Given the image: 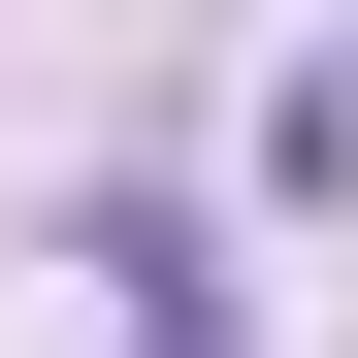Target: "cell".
<instances>
[{
  "mask_svg": "<svg viewBox=\"0 0 358 358\" xmlns=\"http://www.w3.org/2000/svg\"><path fill=\"white\" fill-rule=\"evenodd\" d=\"M98 293H131V358H228V261H196L163 196H98Z\"/></svg>",
  "mask_w": 358,
  "mask_h": 358,
  "instance_id": "1",
  "label": "cell"
},
{
  "mask_svg": "<svg viewBox=\"0 0 358 358\" xmlns=\"http://www.w3.org/2000/svg\"><path fill=\"white\" fill-rule=\"evenodd\" d=\"M261 163H293V196H358V66H293V98H261Z\"/></svg>",
  "mask_w": 358,
  "mask_h": 358,
  "instance_id": "2",
  "label": "cell"
}]
</instances>
